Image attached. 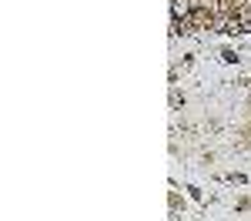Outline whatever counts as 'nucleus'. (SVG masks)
Masks as SVG:
<instances>
[{
    "label": "nucleus",
    "mask_w": 251,
    "mask_h": 221,
    "mask_svg": "<svg viewBox=\"0 0 251 221\" xmlns=\"http://www.w3.org/2000/svg\"><path fill=\"white\" fill-rule=\"evenodd\" d=\"M234 17H238V24H241V30H251V0L234 3Z\"/></svg>",
    "instance_id": "obj_1"
}]
</instances>
